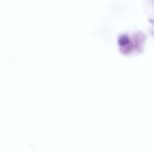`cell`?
Wrapping results in <instances>:
<instances>
[{
	"label": "cell",
	"instance_id": "1",
	"mask_svg": "<svg viewBox=\"0 0 154 154\" xmlns=\"http://www.w3.org/2000/svg\"><path fill=\"white\" fill-rule=\"evenodd\" d=\"M130 40L129 37L126 35H123L119 38L118 43L121 46L126 45L129 43Z\"/></svg>",
	"mask_w": 154,
	"mask_h": 154
}]
</instances>
